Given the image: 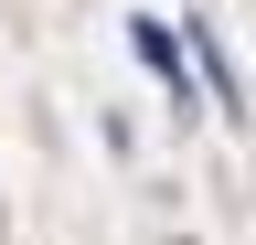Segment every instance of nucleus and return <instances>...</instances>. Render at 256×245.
I'll use <instances>...</instances> for the list:
<instances>
[{
    "label": "nucleus",
    "instance_id": "1",
    "mask_svg": "<svg viewBox=\"0 0 256 245\" xmlns=\"http://www.w3.org/2000/svg\"><path fill=\"white\" fill-rule=\"evenodd\" d=\"M128 43H139V64H150L160 85H171V107H182V43L160 32V21H128Z\"/></svg>",
    "mask_w": 256,
    "mask_h": 245
},
{
    "label": "nucleus",
    "instance_id": "2",
    "mask_svg": "<svg viewBox=\"0 0 256 245\" xmlns=\"http://www.w3.org/2000/svg\"><path fill=\"white\" fill-rule=\"evenodd\" d=\"M192 53H203V75H214V107L235 117L246 96H235V64H224V43H214V21H192Z\"/></svg>",
    "mask_w": 256,
    "mask_h": 245
}]
</instances>
